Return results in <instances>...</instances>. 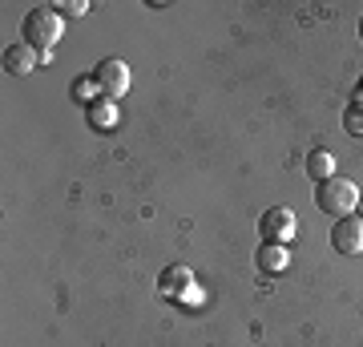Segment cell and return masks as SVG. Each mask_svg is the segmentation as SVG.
<instances>
[{
    "instance_id": "cell-1",
    "label": "cell",
    "mask_w": 363,
    "mask_h": 347,
    "mask_svg": "<svg viewBox=\"0 0 363 347\" xmlns=\"http://www.w3.org/2000/svg\"><path fill=\"white\" fill-rule=\"evenodd\" d=\"M315 206L323 210V214H331V219H347V214H355V206H359V186L351 178H327L315 186Z\"/></svg>"
},
{
    "instance_id": "cell-2",
    "label": "cell",
    "mask_w": 363,
    "mask_h": 347,
    "mask_svg": "<svg viewBox=\"0 0 363 347\" xmlns=\"http://www.w3.org/2000/svg\"><path fill=\"white\" fill-rule=\"evenodd\" d=\"M21 28H25V45H33L37 53H52V45H57L61 33H65V21H61L57 9L40 4V9H28V16H25Z\"/></svg>"
},
{
    "instance_id": "cell-3",
    "label": "cell",
    "mask_w": 363,
    "mask_h": 347,
    "mask_svg": "<svg viewBox=\"0 0 363 347\" xmlns=\"http://www.w3.org/2000/svg\"><path fill=\"white\" fill-rule=\"evenodd\" d=\"M93 77H97V85H101L105 97H121V93L130 89V65L121 61V57H101L97 61V69H93Z\"/></svg>"
},
{
    "instance_id": "cell-4",
    "label": "cell",
    "mask_w": 363,
    "mask_h": 347,
    "mask_svg": "<svg viewBox=\"0 0 363 347\" xmlns=\"http://www.w3.org/2000/svg\"><path fill=\"white\" fill-rule=\"evenodd\" d=\"M295 214L286 210V206H274V210H267L259 219V234H262V243H279V246H286V238L295 234Z\"/></svg>"
},
{
    "instance_id": "cell-5",
    "label": "cell",
    "mask_w": 363,
    "mask_h": 347,
    "mask_svg": "<svg viewBox=\"0 0 363 347\" xmlns=\"http://www.w3.org/2000/svg\"><path fill=\"white\" fill-rule=\"evenodd\" d=\"M331 246L339 255H363V219H339L331 226Z\"/></svg>"
},
{
    "instance_id": "cell-6",
    "label": "cell",
    "mask_w": 363,
    "mask_h": 347,
    "mask_svg": "<svg viewBox=\"0 0 363 347\" xmlns=\"http://www.w3.org/2000/svg\"><path fill=\"white\" fill-rule=\"evenodd\" d=\"M37 65H45V53H37L33 45H25V40L4 49V73H13V77H25Z\"/></svg>"
},
{
    "instance_id": "cell-7",
    "label": "cell",
    "mask_w": 363,
    "mask_h": 347,
    "mask_svg": "<svg viewBox=\"0 0 363 347\" xmlns=\"http://www.w3.org/2000/svg\"><path fill=\"white\" fill-rule=\"evenodd\" d=\"M85 117H89V126L97 129V133H105V129H117V126H121V114H117L113 97H97L93 105H85Z\"/></svg>"
},
{
    "instance_id": "cell-8",
    "label": "cell",
    "mask_w": 363,
    "mask_h": 347,
    "mask_svg": "<svg viewBox=\"0 0 363 347\" xmlns=\"http://www.w3.org/2000/svg\"><path fill=\"white\" fill-rule=\"evenodd\" d=\"M162 295H169V299H186V291H194V270L190 267H166L162 270Z\"/></svg>"
},
{
    "instance_id": "cell-9",
    "label": "cell",
    "mask_w": 363,
    "mask_h": 347,
    "mask_svg": "<svg viewBox=\"0 0 363 347\" xmlns=\"http://www.w3.org/2000/svg\"><path fill=\"white\" fill-rule=\"evenodd\" d=\"M255 263H259V270H267V275H283L286 263H291V250L279 243H262L259 255H255Z\"/></svg>"
},
{
    "instance_id": "cell-10",
    "label": "cell",
    "mask_w": 363,
    "mask_h": 347,
    "mask_svg": "<svg viewBox=\"0 0 363 347\" xmlns=\"http://www.w3.org/2000/svg\"><path fill=\"white\" fill-rule=\"evenodd\" d=\"M303 170H307V178H311V182L335 178V154H331V150H311L307 162H303Z\"/></svg>"
},
{
    "instance_id": "cell-11",
    "label": "cell",
    "mask_w": 363,
    "mask_h": 347,
    "mask_svg": "<svg viewBox=\"0 0 363 347\" xmlns=\"http://www.w3.org/2000/svg\"><path fill=\"white\" fill-rule=\"evenodd\" d=\"M97 97H105V93H101V85H97V77H93V73H89V77H77V81H73V101L93 105Z\"/></svg>"
},
{
    "instance_id": "cell-12",
    "label": "cell",
    "mask_w": 363,
    "mask_h": 347,
    "mask_svg": "<svg viewBox=\"0 0 363 347\" xmlns=\"http://www.w3.org/2000/svg\"><path fill=\"white\" fill-rule=\"evenodd\" d=\"M343 129H347L351 138H363V101H351L343 109Z\"/></svg>"
},
{
    "instance_id": "cell-13",
    "label": "cell",
    "mask_w": 363,
    "mask_h": 347,
    "mask_svg": "<svg viewBox=\"0 0 363 347\" xmlns=\"http://www.w3.org/2000/svg\"><path fill=\"white\" fill-rule=\"evenodd\" d=\"M57 13H61V21H69V16H85L89 13V0H65V4H57Z\"/></svg>"
},
{
    "instance_id": "cell-14",
    "label": "cell",
    "mask_w": 363,
    "mask_h": 347,
    "mask_svg": "<svg viewBox=\"0 0 363 347\" xmlns=\"http://www.w3.org/2000/svg\"><path fill=\"white\" fill-rule=\"evenodd\" d=\"M355 101H363V77H359V85H355Z\"/></svg>"
},
{
    "instance_id": "cell-15",
    "label": "cell",
    "mask_w": 363,
    "mask_h": 347,
    "mask_svg": "<svg viewBox=\"0 0 363 347\" xmlns=\"http://www.w3.org/2000/svg\"><path fill=\"white\" fill-rule=\"evenodd\" d=\"M355 219H363V194H359V206H355Z\"/></svg>"
},
{
    "instance_id": "cell-16",
    "label": "cell",
    "mask_w": 363,
    "mask_h": 347,
    "mask_svg": "<svg viewBox=\"0 0 363 347\" xmlns=\"http://www.w3.org/2000/svg\"><path fill=\"white\" fill-rule=\"evenodd\" d=\"M359 40H363V25H359Z\"/></svg>"
}]
</instances>
